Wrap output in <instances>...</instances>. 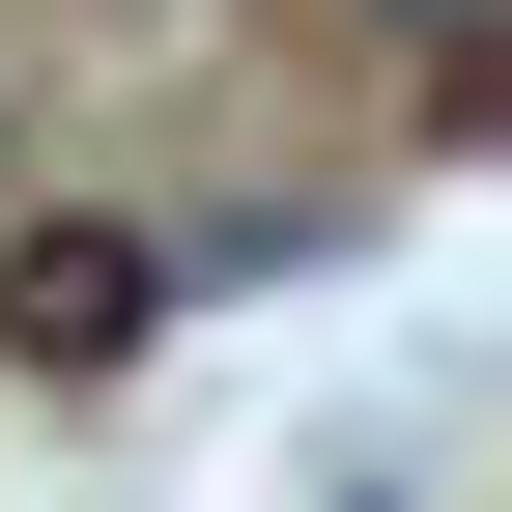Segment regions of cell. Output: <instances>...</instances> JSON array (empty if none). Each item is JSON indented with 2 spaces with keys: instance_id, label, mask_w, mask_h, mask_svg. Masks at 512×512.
<instances>
[{
  "instance_id": "7a4b0ae2",
  "label": "cell",
  "mask_w": 512,
  "mask_h": 512,
  "mask_svg": "<svg viewBox=\"0 0 512 512\" xmlns=\"http://www.w3.org/2000/svg\"><path fill=\"white\" fill-rule=\"evenodd\" d=\"M370 29H399V57H427V86H456V114H484V0H370Z\"/></svg>"
},
{
  "instance_id": "3957f363",
  "label": "cell",
  "mask_w": 512,
  "mask_h": 512,
  "mask_svg": "<svg viewBox=\"0 0 512 512\" xmlns=\"http://www.w3.org/2000/svg\"><path fill=\"white\" fill-rule=\"evenodd\" d=\"M342 512H399V484H342Z\"/></svg>"
},
{
  "instance_id": "6da1fadb",
  "label": "cell",
  "mask_w": 512,
  "mask_h": 512,
  "mask_svg": "<svg viewBox=\"0 0 512 512\" xmlns=\"http://www.w3.org/2000/svg\"><path fill=\"white\" fill-rule=\"evenodd\" d=\"M143 313H171V256H143V228H29V256H0V370H114Z\"/></svg>"
}]
</instances>
